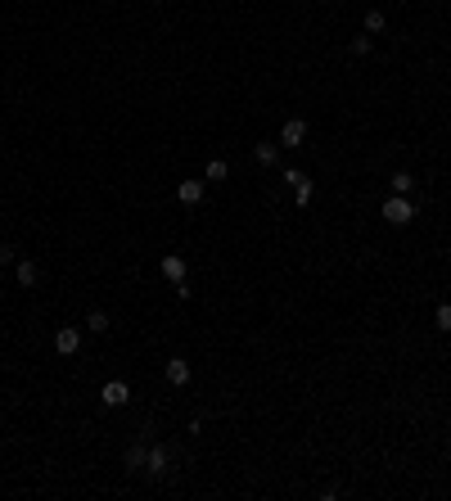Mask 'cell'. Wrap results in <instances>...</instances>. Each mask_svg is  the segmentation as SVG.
Wrapping results in <instances>:
<instances>
[{"mask_svg":"<svg viewBox=\"0 0 451 501\" xmlns=\"http://www.w3.org/2000/svg\"><path fill=\"white\" fill-rule=\"evenodd\" d=\"M383 27H388V18H383V9H366V32H370V36H379Z\"/></svg>","mask_w":451,"mask_h":501,"instance_id":"cell-14","label":"cell"},{"mask_svg":"<svg viewBox=\"0 0 451 501\" xmlns=\"http://www.w3.org/2000/svg\"><path fill=\"white\" fill-rule=\"evenodd\" d=\"M379 213H383V221H388V226H411V221H415V204H411L406 195H388Z\"/></svg>","mask_w":451,"mask_h":501,"instance_id":"cell-1","label":"cell"},{"mask_svg":"<svg viewBox=\"0 0 451 501\" xmlns=\"http://www.w3.org/2000/svg\"><path fill=\"white\" fill-rule=\"evenodd\" d=\"M158 267H162V276H167L171 285H176V281H185V271H190V267H185V257H181V253H167Z\"/></svg>","mask_w":451,"mask_h":501,"instance_id":"cell-7","label":"cell"},{"mask_svg":"<svg viewBox=\"0 0 451 501\" xmlns=\"http://www.w3.org/2000/svg\"><path fill=\"white\" fill-rule=\"evenodd\" d=\"M303 140H307V122H303V118H284V127H280V149H298Z\"/></svg>","mask_w":451,"mask_h":501,"instance_id":"cell-2","label":"cell"},{"mask_svg":"<svg viewBox=\"0 0 451 501\" xmlns=\"http://www.w3.org/2000/svg\"><path fill=\"white\" fill-rule=\"evenodd\" d=\"M77 348H82V330H77V325H63V330L54 334V352H59V357H72Z\"/></svg>","mask_w":451,"mask_h":501,"instance_id":"cell-4","label":"cell"},{"mask_svg":"<svg viewBox=\"0 0 451 501\" xmlns=\"http://www.w3.org/2000/svg\"><path fill=\"white\" fill-rule=\"evenodd\" d=\"M171 294H176L181 303H190V281H176V285H171Z\"/></svg>","mask_w":451,"mask_h":501,"instance_id":"cell-19","label":"cell"},{"mask_svg":"<svg viewBox=\"0 0 451 501\" xmlns=\"http://www.w3.org/2000/svg\"><path fill=\"white\" fill-rule=\"evenodd\" d=\"M388 186H392V195H411V190H415V177H411V172H392Z\"/></svg>","mask_w":451,"mask_h":501,"instance_id":"cell-12","label":"cell"},{"mask_svg":"<svg viewBox=\"0 0 451 501\" xmlns=\"http://www.w3.org/2000/svg\"><path fill=\"white\" fill-rule=\"evenodd\" d=\"M434 321H438V330H443V334H451V303H438Z\"/></svg>","mask_w":451,"mask_h":501,"instance_id":"cell-17","label":"cell"},{"mask_svg":"<svg viewBox=\"0 0 451 501\" xmlns=\"http://www.w3.org/2000/svg\"><path fill=\"white\" fill-rule=\"evenodd\" d=\"M86 330H91V334H104V330H109V312H104V307H95V312L86 316Z\"/></svg>","mask_w":451,"mask_h":501,"instance_id":"cell-13","label":"cell"},{"mask_svg":"<svg viewBox=\"0 0 451 501\" xmlns=\"http://www.w3.org/2000/svg\"><path fill=\"white\" fill-rule=\"evenodd\" d=\"M167 384H176V389L190 384V361L185 357H167Z\"/></svg>","mask_w":451,"mask_h":501,"instance_id":"cell-9","label":"cell"},{"mask_svg":"<svg viewBox=\"0 0 451 501\" xmlns=\"http://www.w3.org/2000/svg\"><path fill=\"white\" fill-rule=\"evenodd\" d=\"M204 190H208V181H181V186H176V199L194 208V204H204Z\"/></svg>","mask_w":451,"mask_h":501,"instance_id":"cell-6","label":"cell"},{"mask_svg":"<svg viewBox=\"0 0 451 501\" xmlns=\"http://www.w3.org/2000/svg\"><path fill=\"white\" fill-rule=\"evenodd\" d=\"M370 45H375V36H370V32L352 36V54H370Z\"/></svg>","mask_w":451,"mask_h":501,"instance_id":"cell-18","label":"cell"},{"mask_svg":"<svg viewBox=\"0 0 451 501\" xmlns=\"http://www.w3.org/2000/svg\"><path fill=\"white\" fill-rule=\"evenodd\" d=\"M145 456H149V442L140 438V442H131V447H127V461H122V465H127L131 474H140V470H145Z\"/></svg>","mask_w":451,"mask_h":501,"instance_id":"cell-8","label":"cell"},{"mask_svg":"<svg viewBox=\"0 0 451 501\" xmlns=\"http://www.w3.org/2000/svg\"><path fill=\"white\" fill-rule=\"evenodd\" d=\"M14 281L23 285V289H32L36 281H41V267H36V262H14Z\"/></svg>","mask_w":451,"mask_h":501,"instance_id":"cell-11","label":"cell"},{"mask_svg":"<svg viewBox=\"0 0 451 501\" xmlns=\"http://www.w3.org/2000/svg\"><path fill=\"white\" fill-rule=\"evenodd\" d=\"M9 262H18V253H14V248L5 244V248H0V267H9Z\"/></svg>","mask_w":451,"mask_h":501,"instance_id":"cell-20","label":"cell"},{"mask_svg":"<svg viewBox=\"0 0 451 501\" xmlns=\"http://www.w3.org/2000/svg\"><path fill=\"white\" fill-rule=\"evenodd\" d=\"M312 195H316V186H312L307 177H298V186H293V199H298V208H307V204H312Z\"/></svg>","mask_w":451,"mask_h":501,"instance_id":"cell-15","label":"cell"},{"mask_svg":"<svg viewBox=\"0 0 451 501\" xmlns=\"http://www.w3.org/2000/svg\"><path fill=\"white\" fill-rule=\"evenodd\" d=\"M100 402H104V407H127V402H131L127 380H109V384L100 389Z\"/></svg>","mask_w":451,"mask_h":501,"instance_id":"cell-3","label":"cell"},{"mask_svg":"<svg viewBox=\"0 0 451 501\" xmlns=\"http://www.w3.org/2000/svg\"><path fill=\"white\" fill-rule=\"evenodd\" d=\"M253 158L262 163V167H275V163H280V140H262V144H253Z\"/></svg>","mask_w":451,"mask_h":501,"instance_id":"cell-10","label":"cell"},{"mask_svg":"<svg viewBox=\"0 0 451 501\" xmlns=\"http://www.w3.org/2000/svg\"><path fill=\"white\" fill-rule=\"evenodd\" d=\"M167 465H171V447L153 442V447H149V456H145V470H149L153 479H158V474H167Z\"/></svg>","mask_w":451,"mask_h":501,"instance_id":"cell-5","label":"cell"},{"mask_svg":"<svg viewBox=\"0 0 451 501\" xmlns=\"http://www.w3.org/2000/svg\"><path fill=\"white\" fill-rule=\"evenodd\" d=\"M226 158H213V163H208V172H204V181H226Z\"/></svg>","mask_w":451,"mask_h":501,"instance_id":"cell-16","label":"cell"}]
</instances>
